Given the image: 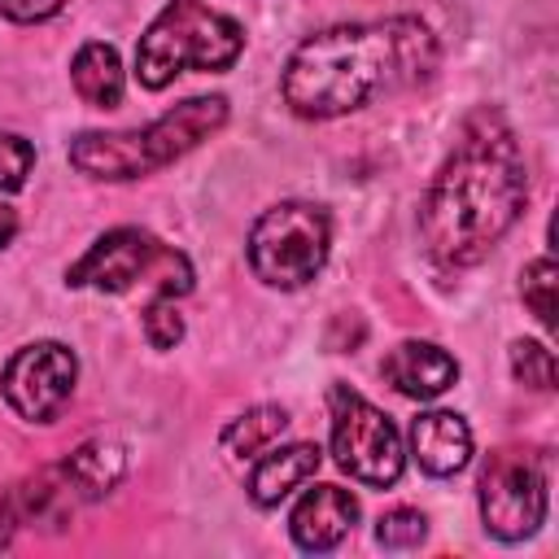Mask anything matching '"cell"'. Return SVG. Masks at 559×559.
I'll use <instances>...</instances> for the list:
<instances>
[{
	"label": "cell",
	"mask_w": 559,
	"mask_h": 559,
	"mask_svg": "<svg viewBox=\"0 0 559 559\" xmlns=\"http://www.w3.org/2000/svg\"><path fill=\"white\" fill-rule=\"evenodd\" d=\"M528 197L524 153L493 109H476L428 183L419 231L441 266H476L520 218Z\"/></svg>",
	"instance_id": "6da1fadb"
},
{
	"label": "cell",
	"mask_w": 559,
	"mask_h": 559,
	"mask_svg": "<svg viewBox=\"0 0 559 559\" xmlns=\"http://www.w3.org/2000/svg\"><path fill=\"white\" fill-rule=\"evenodd\" d=\"M437 57V35L419 17L341 22L297 44L280 92L297 118H341L376 96L419 87L432 79Z\"/></svg>",
	"instance_id": "7a4b0ae2"
},
{
	"label": "cell",
	"mask_w": 559,
	"mask_h": 559,
	"mask_svg": "<svg viewBox=\"0 0 559 559\" xmlns=\"http://www.w3.org/2000/svg\"><path fill=\"white\" fill-rule=\"evenodd\" d=\"M223 122H227V96H192V100L166 109L162 118H153L148 127L83 131L70 140L66 153L79 175L122 183V179H140V175H153V170L179 162L201 140H210Z\"/></svg>",
	"instance_id": "3957f363"
},
{
	"label": "cell",
	"mask_w": 559,
	"mask_h": 559,
	"mask_svg": "<svg viewBox=\"0 0 559 559\" xmlns=\"http://www.w3.org/2000/svg\"><path fill=\"white\" fill-rule=\"evenodd\" d=\"M127 472L122 445L114 441H83L66 463L39 467L35 476L17 480L13 489L0 493V550L9 546V537L17 528H61L74 520L79 507L105 498Z\"/></svg>",
	"instance_id": "277c9868"
},
{
	"label": "cell",
	"mask_w": 559,
	"mask_h": 559,
	"mask_svg": "<svg viewBox=\"0 0 559 559\" xmlns=\"http://www.w3.org/2000/svg\"><path fill=\"white\" fill-rule=\"evenodd\" d=\"M245 52V26L201 0H170L135 48V79L148 92H162L175 74L192 70H227Z\"/></svg>",
	"instance_id": "5b68a950"
},
{
	"label": "cell",
	"mask_w": 559,
	"mask_h": 559,
	"mask_svg": "<svg viewBox=\"0 0 559 559\" xmlns=\"http://www.w3.org/2000/svg\"><path fill=\"white\" fill-rule=\"evenodd\" d=\"M192 262L183 249L157 240L144 227H114L87 245L79 262H70L66 284L70 288H96V293H135L148 297H183L192 293Z\"/></svg>",
	"instance_id": "8992f818"
},
{
	"label": "cell",
	"mask_w": 559,
	"mask_h": 559,
	"mask_svg": "<svg viewBox=\"0 0 559 559\" xmlns=\"http://www.w3.org/2000/svg\"><path fill=\"white\" fill-rule=\"evenodd\" d=\"M332 249V218L314 201H280L249 227V266L271 288L310 284Z\"/></svg>",
	"instance_id": "52a82bcc"
},
{
	"label": "cell",
	"mask_w": 559,
	"mask_h": 559,
	"mask_svg": "<svg viewBox=\"0 0 559 559\" xmlns=\"http://www.w3.org/2000/svg\"><path fill=\"white\" fill-rule=\"evenodd\" d=\"M480 520L498 542H524L546 520V463L533 450L502 445L480 467Z\"/></svg>",
	"instance_id": "ba28073f"
},
{
	"label": "cell",
	"mask_w": 559,
	"mask_h": 559,
	"mask_svg": "<svg viewBox=\"0 0 559 559\" xmlns=\"http://www.w3.org/2000/svg\"><path fill=\"white\" fill-rule=\"evenodd\" d=\"M332 459L341 472L376 489L393 485L406 463L397 424L345 384L332 389Z\"/></svg>",
	"instance_id": "9c48e42d"
},
{
	"label": "cell",
	"mask_w": 559,
	"mask_h": 559,
	"mask_svg": "<svg viewBox=\"0 0 559 559\" xmlns=\"http://www.w3.org/2000/svg\"><path fill=\"white\" fill-rule=\"evenodd\" d=\"M79 358L61 341H31L13 349V358L0 371V393L26 424H52L66 402L74 397Z\"/></svg>",
	"instance_id": "30bf717a"
},
{
	"label": "cell",
	"mask_w": 559,
	"mask_h": 559,
	"mask_svg": "<svg viewBox=\"0 0 559 559\" xmlns=\"http://www.w3.org/2000/svg\"><path fill=\"white\" fill-rule=\"evenodd\" d=\"M358 524V498L341 485H314L301 493V502L288 515V533L297 542V550L306 555H323L336 550L349 528Z\"/></svg>",
	"instance_id": "8fae6325"
},
{
	"label": "cell",
	"mask_w": 559,
	"mask_h": 559,
	"mask_svg": "<svg viewBox=\"0 0 559 559\" xmlns=\"http://www.w3.org/2000/svg\"><path fill=\"white\" fill-rule=\"evenodd\" d=\"M380 376L384 384H393L402 397H415V402H432L441 397L454 380H459V362L432 345V341H402L384 354L380 362Z\"/></svg>",
	"instance_id": "7c38bea8"
},
{
	"label": "cell",
	"mask_w": 559,
	"mask_h": 559,
	"mask_svg": "<svg viewBox=\"0 0 559 559\" xmlns=\"http://www.w3.org/2000/svg\"><path fill=\"white\" fill-rule=\"evenodd\" d=\"M411 459L428 476H459L472 463V428L459 411H424L411 419Z\"/></svg>",
	"instance_id": "4fadbf2b"
},
{
	"label": "cell",
	"mask_w": 559,
	"mask_h": 559,
	"mask_svg": "<svg viewBox=\"0 0 559 559\" xmlns=\"http://www.w3.org/2000/svg\"><path fill=\"white\" fill-rule=\"evenodd\" d=\"M319 472V445L297 441V445H280V450H262L253 472H249V498L258 507H280L293 489H301L310 476Z\"/></svg>",
	"instance_id": "5bb4252c"
},
{
	"label": "cell",
	"mask_w": 559,
	"mask_h": 559,
	"mask_svg": "<svg viewBox=\"0 0 559 559\" xmlns=\"http://www.w3.org/2000/svg\"><path fill=\"white\" fill-rule=\"evenodd\" d=\"M70 83H74V92H79L83 105L114 109L122 100V83H127L122 61H118V48L114 44H100V39H87L74 52V61H70Z\"/></svg>",
	"instance_id": "9a60e30c"
},
{
	"label": "cell",
	"mask_w": 559,
	"mask_h": 559,
	"mask_svg": "<svg viewBox=\"0 0 559 559\" xmlns=\"http://www.w3.org/2000/svg\"><path fill=\"white\" fill-rule=\"evenodd\" d=\"M284 428H288V411L284 406H271V402L249 406L245 415H236L223 428V450L231 459H258L266 445H275L284 437Z\"/></svg>",
	"instance_id": "2e32d148"
},
{
	"label": "cell",
	"mask_w": 559,
	"mask_h": 559,
	"mask_svg": "<svg viewBox=\"0 0 559 559\" xmlns=\"http://www.w3.org/2000/svg\"><path fill=\"white\" fill-rule=\"evenodd\" d=\"M555 284H559V271L550 258H533L524 271H520V297L528 306V314L550 332L555 328Z\"/></svg>",
	"instance_id": "e0dca14e"
},
{
	"label": "cell",
	"mask_w": 559,
	"mask_h": 559,
	"mask_svg": "<svg viewBox=\"0 0 559 559\" xmlns=\"http://www.w3.org/2000/svg\"><path fill=\"white\" fill-rule=\"evenodd\" d=\"M511 371L524 389H537V393L555 389V354L542 341H515L511 345Z\"/></svg>",
	"instance_id": "ac0fdd59"
},
{
	"label": "cell",
	"mask_w": 559,
	"mask_h": 559,
	"mask_svg": "<svg viewBox=\"0 0 559 559\" xmlns=\"http://www.w3.org/2000/svg\"><path fill=\"white\" fill-rule=\"evenodd\" d=\"M428 537V520L415 511V507H393L376 520V542L384 550H411Z\"/></svg>",
	"instance_id": "d6986e66"
},
{
	"label": "cell",
	"mask_w": 559,
	"mask_h": 559,
	"mask_svg": "<svg viewBox=\"0 0 559 559\" xmlns=\"http://www.w3.org/2000/svg\"><path fill=\"white\" fill-rule=\"evenodd\" d=\"M144 336L153 349H175L183 341V314L175 310V297H148L144 306Z\"/></svg>",
	"instance_id": "ffe728a7"
},
{
	"label": "cell",
	"mask_w": 559,
	"mask_h": 559,
	"mask_svg": "<svg viewBox=\"0 0 559 559\" xmlns=\"http://www.w3.org/2000/svg\"><path fill=\"white\" fill-rule=\"evenodd\" d=\"M35 166V144L17 131H0V192H17Z\"/></svg>",
	"instance_id": "44dd1931"
},
{
	"label": "cell",
	"mask_w": 559,
	"mask_h": 559,
	"mask_svg": "<svg viewBox=\"0 0 559 559\" xmlns=\"http://www.w3.org/2000/svg\"><path fill=\"white\" fill-rule=\"evenodd\" d=\"M66 0H0V17L9 22H44L52 13H61Z\"/></svg>",
	"instance_id": "7402d4cb"
},
{
	"label": "cell",
	"mask_w": 559,
	"mask_h": 559,
	"mask_svg": "<svg viewBox=\"0 0 559 559\" xmlns=\"http://www.w3.org/2000/svg\"><path fill=\"white\" fill-rule=\"evenodd\" d=\"M13 236H17V214H13V205L0 201V249H4Z\"/></svg>",
	"instance_id": "603a6c76"
}]
</instances>
